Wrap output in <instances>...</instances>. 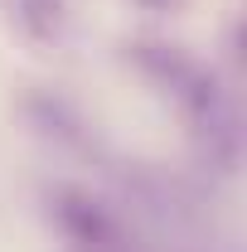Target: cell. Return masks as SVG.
<instances>
[{"mask_svg":"<svg viewBox=\"0 0 247 252\" xmlns=\"http://www.w3.org/2000/svg\"><path fill=\"white\" fill-rule=\"evenodd\" d=\"M20 20L34 39H54L63 20V0H20Z\"/></svg>","mask_w":247,"mask_h":252,"instance_id":"7a4b0ae2","label":"cell"},{"mask_svg":"<svg viewBox=\"0 0 247 252\" xmlns=\"http://www.w3.org/2000/svg\"><path fill=\"white\" fill-rule=\"evenodd\" d=\"M136 5H146V10H180L185 0H136Z\"/></svg>","mask_w":247,"mask_h":252,"instance_id":"3957f363","label":"cell"},{"mask_svg":"<svg viewBox=\"0 0 247 252\" xmlns=\"http://www.w3.org/2000/svg\"><path fill=\"white\" fill-rule=\"evenodd\" d=\"M54 219H59V228L73 243H83V248H112V238H117V228L102 214V204L88 199V194H78V189H59V194H54Z\"/></svg>","mask_w":247,"mask_h":252,"instance_id":"6da1fadb","label":"cell"}]
</instances>
